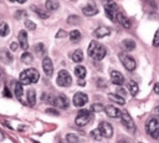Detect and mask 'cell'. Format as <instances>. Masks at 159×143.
<instances>
[{"label":"cell","instance_id":"obj_9","mask_svg":"<svg viewBox=\"0 0 159 143\" xmlns=\"http://www.w3.org/2000/svg\"><path fill=\"white\" fill-rule=\"evenodd\" d=\"M72 102L76 107H82L88 102V97L83 92H77V93H75V96L72 98Z\"/></svg>","mask_w":159,"mask_h":143},{"label":"cell","instance_id":"obj_7","mask_svg":"<svg viewBox=\"0 0 159 143\" xmlns=\"http://www.w3.org/2000/svg\"><path fill=\"white\" fill-rule=\"evenodd\" d=\"M120 119H122V124H123L128 131H130V132L135 131V124H134V122H133V119H132V117L129 116L128 112L123 111L122 114H120Z\"/></svg>","mask_w":159,"mask_h":143},{"label":"cell","instance_id":"obj_43","mask_svg":"<svg viewBox=\"0 0 159 143\" xmlns=\"http://www.w3.org/2000/svg\"><path fill=\"white\" fill-rule=\"evenodd\" d=\"M117 93H118V95H120V96H123V97H125V95H127V92H125V90H123V88H118V91H117Z\"/></svg>","mask_w":159,"mask_h":143},{"label":"cell","instance_id":"obj_22","mask_svg":"<svg viewBox=\"0 0 159 143\" xmlns=\"http://www.w3.org/2000/svg\"><path fill=\"white\" fill-rule=\"evenodd\" d=\"M120 45H122V47H123L125 51H132V50L135 48V42H134L132 39H124Z\"/></svg>","mask_w":159,"mask_h":143},{"label":"cell","instance_id":"obj_12","mask_svg":"<svg viewBox=\"0 0 159 143\" xmlns=\"http://www.w3.org/2000/svg\"><path fill=\"white\" fill-rule=\"evenodd\" d=\"M111 81H112V83H114L117 86H122L124 83V77L119 71L113 70V71H111Z\"/></svg>","mask_w":159,"mask_h":143},{"label":"cell","instance_id":"obj_11","mask_svg":"<svg viewBox=\"0 0 159 143\" xmlns=\"http://www.w3.org/2000/svg\"><path fill=\"white\" fill-rule=\"evenodd\" d=\"M159 128V118H150L145 124V131L148 134H153Z\"/></svg>","mask_w":159,"mask_h":143},{"label":"cell","instance_id":"obj_27","mask_svg":"<svg viewBox=\"0 0 159 143\" xmlns=\"http://www.w3.org/2000/svg\"><path fill=\"white\" fill-rule=\"evenodd\" d=\"M34 51H35V53H37L39 56H42V55L45 53V46H43V44H42V42L36 44V45L34 46Z\"/></svg>","mask_w":159,"mask_h":143},{"label":"cell","instance_id":"obj_36","mask_svg":"<svg viewBox=\"0 0 159 143\" xmlns=\"http://www.w3.org/2000/svg\"><path fill=\"white\" fill-rule=\"evenodd\" d=\"M154 47H159V30L155 31L154 34V37H153V44H152Z\"/></svg>","mask_w":159,"mask_h":143},{"label":"cell","instance_id":"obj_25","mask_svg":"<svg viewBox=\"0 0 159 143\" xmlns=\"http://www.w3.org/2000/svg\"><path fill=\"white\" fill-rule=\"evenodd\" d=\"M86 73H87V71H86V68L83 67V66H76L75 67V75L78 77V78H84L86 77Z\"/></svg>","mask_w":159,"mask_h":143},{"label":"cell","instance_id":"obj_47","mask_svg":"<svg viewBox=\"0 0 159 143\" xmlns=\"http://www.w3.org/2000/svg\"><path fill=\"white\" fill-rule=\"evenodd\" d=\"M19 45H20V44H16V42H12V44H11V50H12V51H15V50L17 48V46H19Z\"/></svg>","mask_w":159,"mask_h":143},{"label":"cell","instance_id":"obj_44","mask_svg":"<svg viewBox=\"0 0 159 143\" xmlns=\"http://www.w3.org/2000/svg\"><path fill=\"white\" fill-rule=\"evenodd\" d=\"M4 96H5V97H10V98H11V93L9 92L7 87H5V88H4Z\"/></svg>","mask_w":159,"mask_h":143},{"label":"cell","instance_id":"obj_18","mask_svg":"<svg viewBox=\"0 0 159 143\" xmlns=\"http://www.w3.org/2000/svg\"><path fill=\"white\" fill-rule=\"evenodd\" d=\"M116 21H118L124 29H130V26H132V24H130V20L127 17V16H124V14H122L120 11H118V14H117V19H116Z\"/></svg>","mask_w":159,"mask_h":143},{"label":"cell","instance_id":"obj_41","mask_svg":"<svg viewBox=\"0 0 159 143\" xmlns=\"http://www.w3.org/2000/svg\"><path fill=\"white\" fill-rule=\"evenodd\" d=\"M46 113H48V114H53V116H58V114H60L58 111H57V109H53V108H48V109H46Z\"/></svg>","mask_w":159,"mask_h":143},{"label":"cell","instance_id":"obj_21","mask_svg":"<svg viewBox=\"0 0 159 143\" xmlns=\"http://www.w3.org/2000/svg\"><path fill=\"white\" fill-rule=\"evenodd\" d=\"M108 98H109L112 102L118 103V104H120V106H123V104L125 103L124 97L120 96V95H118V93H108Z\"/></svg>","mask_w":159,"mask_h":143},{"label":"cell","instance_id":"obj_2","mask_svg":"<svg viewBox=\"0 0 159 143\" xmlns=\"http://www.w3.org/2000/svg\"><path fill=\"white\" fill-rule=\"evenodd\" d=\"M39 72L35 68H26L20 73V82L22 85H30L39 81Z\"/></svg>","mask_w":159,"mask_h":143},{"label":"cell","instance_id":"obj_49","mask_svg":"<svg viewBox=\"0 0 159 143\" xmlns=\"http://www.w3.org/2000/svg\"><path fill=\"white\" fill-rule=\"evenodd\" d=\"M154 113H155V116H157V118H159V107H158V108H155V111H154Z\"/></svg>","mask_w":159,"mask_h":143},{"label":"cell","instance_id":"obj_13","mask_svg":"<svg viewBox=\"0 0 159 143\" xmlns=\"http://www.w3.org/2000/svg\"><path fill=\"white\" fill-rule=\"evenodd\" d=\"M42 68L46 73V76H52V72H53V65H52V61L50 57H45L42 60Z\"/></svg>","mask_w":159,"mask_h":143},{"label":"cell","instance_id":"obj_15","mask_svg":"<svg viewBox=\"0 0 159 143\" xmlns=\"http://www.w3.org/2000/svg\"><path fill=\"white\" fill-rule=\"evenodd\" d=\"M17 39H19V44H20V47L26 50L29 47V41H27V32L25 30H20L19 31V35H17Z\"/></svg>","mask_w":159,"mask_h":143},{"label":"cell","instance_id":"obj_6","mask_svg":"<svg viewBox=\"0 0 159 143\" xmlns=\"http://www.w3.org/2000/svg\"><path fill=\"white\" fill-rule=\"evenodd\" d=\"M104 10H106V15L108 19H111L112 21H116L117 19V14H118V6L116 2L113 1H106L104 2Z\"/></svg>","mask_w":159,"mask_h":143},{"label":"cell","instance_id":"obj_24","mask_svg":"<svg viewBox=\"0 0 159 143\" xmlns=\"http://www.w3.org/2000/svg\"><path fill=\"white\" fill-rule=\"evenodd\" d=\"M128 88H129V92H130L132 96H135L139 92V86L135 81H129L128 82Z\"/></svg>","mask_w":159,"mask_h":143},{"label":"cell","instance_id":"obj_35","mask_svg":"<svg viewBox=\"0 0 159 143\" xmlns=\"http://www.w3.org/2000/svg\"><path fill=\"white\" fill-rule=\"evenodd\" d=\"M25 27H26L27 30L34 31V30L36 29V25H35L34 21H31V20H26V21H25Z\"/></svg>","mask_w":159,"mask_h":143},{"label":"cell","instance_id":"obj_8","mask_svg":"<svg viewBox=\"0 0 159 143\" xmlns=\"http://www.w3.org/2000/svg\"><path fill=\"white\" fill-rule=\"evenodd\" d=\"M52 103H53L56 107H60V108H62V109H66V108H68V106H70V101H68V98H67L65 95H58V96L53 97Z\"/></svg>","mask_w":159,"mask_h":143},{"label":"cell","instance_id":"obj_32","mask_svg":"<svg viewBox=\"0 0 159 143\" xmlns=\"http://www.w3.org/2000/svg\"><path fill=\"white\" fill-rule=\"evenodd\" d=\"M7 34H9V25L5 21L0 22V36H6Z\"/></svg>","mask_w":159,"mask_h":143},{"label":"cell","instance_id":"obj_19","mask_svg":"<svg viewBox=\"0 0 159 143\" xmlns=\"http://www.w3.org/2000/svg\"><path fill=\"white\" fill-rule=\"evenodd\" d=\"M82 12L86 16H93V15L98 14V7L94 4H88V5H86V6L82 7Z\"/></svg>","mask_w":159,"mask_h":143},{"label":"cell","instance_id":"obj_16","mask_svg":"<svg viewBox=\"0 0 159 143\" xmlns=\"http://www.w3.org/2000/svg\"><path fill=\"white\" fill-rule=\"evenodd\" d=\"M104 111H106L107 116L111 117V118H118V117H120V114H122V112H120L117 107H114V106H112V104L106 106V107H104Z\"/></svg>","mask_w":159,"mask_h":143},{"label":"cell","instance_id":"obj_3","mask_svg":"<svg viewBox=\"0 0 159 143\" xmlns=\"http://www.w3.org/2000/svg\"><path fill=\"white\" fill-rule=\"evenodd\" d=\"M92 119H93V114H92L89 111H87V109H82V111L78 112V114H77L75 122H76L77 126L83 127V126L88 124Z\"/></svg>","mask_w":159,"mask_h":143},{"label":"cell","instance_id":"obj_40","mask_svg":"<svg viewBox=\"0 0 159 143\" xmlns=\"http://www.w3.org/2000/svg\"><path fill=\"white\" fill-rule=\"evenodd\" d=\"M65 36H67V32H66L65 30H58L57 34H56V37H57V39H60V37H65Z\"/></svg>","mask_w":159,"mask_h":143},{"label":"cell","instance_id":"obj_29","mask_svg":"<svg viewBox=\"0 0 159 143\" xmlns=\"http://www.w3.org/2000/svg\"><path fill=\"white\" fill-rule=\"evenodd\" d=\"M32 60H34V57H32V55L30 53V52H24L22 55H21V61L24 62V63H31L32 62Z\"/></svg>","mask_w":159,"mask_h":143},{"label":"cell","instance_id":"obj_37","mask_svg":"<svg viewBox=\"0 0 159 143\" xmlns=\"http://www.w3.org/2000/svg\"><path fill=\"white\" fill-rule=\"evenodd\" d=\"M27 14H26V11L25 10H17L16 12H15V19H17V20H20V19H22V17H25Z\"/></svg>","mask_w":159,"mask_h":143},{"label":"cell","instance_id":"obj_52","mask_svg":"<svg viewBox=\"0 0 159 143\" xmlns=\"http://www.w3.org/2000/svg\"><path fill=\"white\" fill-rule=\"evenodd\" d=\"M0 76H1V71H0Z\"/></svg>","mask_w":159,"mask_h":143},{"label":"cell","instance_id":"obj_23","mask_svg":"<svg viewBox=\"0 0 159 143\" xmlns=\"http://www.w3.org/2000/svg\"><path fill=\"white\" fill-rule=\"evenodd\" d=\"M58 6H60L58 0H46V9L48 11H55L58 9Z\"/></svg>","mask_w":159,"mask_h":143},{"label":"cell","instance_id":"obj_33","mask_svg":"<svg viewBox=\"0 0 159 143\" xmlns=\"http://www.w3.org/2000/svg\"><path fill=\"white\" fill-rule=\"evenodd\" d=\"M15 95L19 99H21V97H22V83L21 82L15 85Z\"/></svg>","mask_w":159,"mask_h":143},{"label":"cell","instance_id":"obj_46","mask_svg":"<svg viewBox=\"0 0 159 143\" xmlns=\"http://www.w3.org/2000/svg\"><path fill=\"white\" fill-rule=\"evenodd\" d=\"M153 90H154V93H157V95H159V82L154 85V88H153Z\"/></svg>","mask_w":159,"mask_h":143},{"label":"cell","instance_id":"obj_10","mask_svg":"<svg viewBox=\"0 0 159 143\" xmlns=\"http://www.w3.org/2000/svg\"><path fill=\"white\" fill-rule=\"evenodd\" d=\"M98 128H99V131H101V133H102L103 137L111 138V137L113 136V127H112L108 122H104V121L101 122L99 126H98Z\"/></svg>","mask_w":159,"mask_h":143},{"label":"cell","instance_id":"obj_4","mask_svg":"<svg viewBox=\"0 0 159 143\" xmlns=\"http://www.w3.org/2000/svg\"><path fill=\"white\" fill-rule=\"evenodd\" d=\"M119 60H120V62H122V65L124 66L125 70H128V71H134V70H135L137 62H135V60H134L132 56H129L128 53L120 52V53H119Z\"/></svg>","mask_w":159,"mask_h":143},{"label":"cell","instance_id":"obj_5","mask_svg":"<svg viewBox=\"0 0 159 143\" xmlns=\"http://www.w3.org/2000/svg\"><path fill=\"white\" fill-rule=\"evenodd\" d=\"M57 85L61 86V87H68L71 83H72V77L70 75L68 71L66 70H61L57 75V80H56Z\"/></svg>","mask_w":159,"mask_h":143},{"label":"cell","instance_id":"obj_39","mask_svg":"<svg viewBox=\"0 0 159 143\" xmlns=\"http://www.w3.org/2000/svg\"><path fill=\"white\" fill-rule=\"evenodd\" d=\"M66 141H68V142H78V137L72 134V133H70V134L66 136Z\"/></svg>","mask_w":159,"mask_h":143},{"label":"cell","instance_id":"obj_45","mask_svg":"<svg viewBox=\"0 0 159 143\" xmlns=\"http://www.w3.org/2000/svg\"><path fill=\"white\" fill-rule=\"evenodd\" d=\"M152 137H153L154 139H159V128H158V129L152 134Z\"/></svg>","mask_w":159,"mask_h":143},{"label":"cell","instance_id":"obj_42","mask_svg":"<svg viewBox=\"0 0 159 143\" xmlns=\"http://www.w3.org/2000/svg\"><path fill=\"white\" fill-rule=\"evenodd\" d=\"M97 82H98V83H97V86H98V87H102V88H103V87H106V86H107V85H106V81H104L103 78H98V80H97Z\"/></svg>","mask_w":159,"mask_h":143},{"label":"cell","instance_id":"obj_1","mask_svg":"<svg viewBox=\"0 0 159 143\" xmlns=\"http://www.w3.org/2000/svg\"><path fill=\"white\" fill-rule=\"evenodd\" d=\"M88 55H89V57H92L93 60H96V61H101V60H103L104 58V56H106V53H107V50H106V47L102 45V44H99V42H97V41H91L89 42V46H88Z\"/></svg>","mask_w":159,"mask_h":143},{"label":"cell","instance_id":"obj_30","mask_svg":"<svg viewBox=\"0 0 159 143\" xmlns=\"http://www.w3.org/2000/svg\"><path fill=\"white\" fill-rule=\"evenodd\" d=\"M67 22L71 24V25H77V24L81 22V17L77 16V15H70V16L67 17Z\"/></svg>","mask_w":159,"mask_h":143},{"label":"cell","instance_id":"obj_38","mask_svg":"<svg viewBox=\"0 0 159 143\" xmlns=\"http://www.w3.org/2000/svg\"><path fill=\"white\" fill-rule=\"evenodd\" d=\"M102 109H104V107H103L101 103H93V104H92V111L99 112V111H102Z\"/></svg>","mask_w":159,"mask_h":143},{"label":"cell","instance_id":"obj_20","mask_svg":"<svg viewBox=\"0 0 159 143\" xmlns=\"http://www.w3.org/2000/svg\"><path fill=\"white\" fill-rule=\"evenodd\" d=\"M31 10L35 11L41 19H47V17L50 16V11L43 10L42 7H39V6H36V5H32V6H31Z\"/></svg>","mask_w":159,"mask_h":143},{"label":"cell","instance_id":"obj_31","mask_svg":"<svg viewBox=\"0 0 159 143\" xmlns=\"http://www.w3.org/2000/svg\"><path fill=\"white\" fill-rule=\"evenodd\" d=\"M80 39H81V32H80L78 30H72V31L70 32V40H71V41L76 42V41H78Z\"/></svg>","mask_w":159,"mask_h":143},{"label":"cell","instance_id":"obj_17","mask_svg":"<svg viewBox=\"0 0 159 143\" xmlns=\"http://www.w3.org/2000/svg\"><path fill=\"white\" fill-rule=\"evenodd\" d=\"M14 60L11 52L7 50V48H1L0 50V61L4 62V63H11Z\"/></svg>","mask_w":159,"mask_h":143},{"label":"cell","instance_id":"obj_26","mask_svg":"<svg viewBox=\"0 0 159 143\" xmlns=\"http://www.w3.org/2000/svg\"><path fill=\"white\" fill-rule=\"evenodd\" d=\"M27 102L30 106H35V102H36V93L34 90H29L27 92Z\"/></svg>","mask_w":159,"mask_h":143},{"label":"cell","instance_id":"obj_50","mask_svg":"<svg viewBox=\"0 0 159 143\" xmlns=\"http://www.w3.org/2000/svg\"><path fill=\"white\" fill-rule=\"evenodd\" d=\"M16 1H19V2H20V4H24V2H26V1H27V0H16Z\"/></svg>","mask_w":159,"mask_h":143},{"label":"cell","instance_id":"obj_14","mask_svg":"<svg viewBox=\"0 0 159 143\" xmlns=\"http://www.w3.org/2000/svg\"><path fill=\"white\" fill-rule=\"evenodd\" d=\"M109 34H111V29H109L108 26H99V27H97V29L93 31V35H94V37H97V39L106 37V36H108Z\"/></svg>","mask_w":159,"mask_h":143},{"label":"cell","instance_id":"obj_34","mask_svg":"<svg viewBox=\"0 0 159 143\" xmlns=\"http://www.w3.org/2000/svg\"><path fill=\"white\" fill-rule=\"evenodd\" d=\"M91 136L96 139V141H101V138L103 137L102 136V133H101V131H99V128H97V129H93L92 132H91Z\"/></svg>","mask_w":159,"mask_h":143},{"label":"cell","instance_id":"obj_51","mask_svg":"<svg viewBox=\"0 0 159 143\" xmlns=\"http://www.w3.org/2000/svg\"><path fill=\"white\" fill-rule=\"evenodd\" d=\"M7 1H10V2H14V1H15V0H7Z\"/></svg>","mask_w":159,"mask_h":143},{"label":"cell","instance_id":"obj_48","mask_svg":"<svg viewBox=\"0 0 159 143\" xmlns=\"http://www.w3.org/2000/svg\"><path fill=\"white\" fill-rule=\"evenodd\" d=\"M78 85H81V86H84L86 85L84 81H83V78H78Z\"/></svg>","mask_w":159,"mask_h":143},{"label":"cell","instance_id":"obj_28","mask_svg":"<svg viewBox=\"0 0 159 143\" xmlns=\"http://www.w3.org/2000/svg\"><path fill=\"white\" fill-rule=\"evenodd\" d=\"M72 60H73L75 62H81V61L83 60V53H82V51H81V50L73 51V53H72Z\"/></svg>","mask_w":159,"mask_h":143}]
</instances>
